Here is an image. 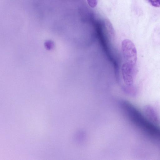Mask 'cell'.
Instances as JSON below:
<instances>
[{"mask_svg":"<svg viewBox=\"0 0 160 160\" xmlns=\"http://www.w3.org/2000/svg\"><path fill=\"white\" fill-rule=\"evenodd\" d=\"M122 52L124 62L134 66L137 60V52L134 43L129 39H125L122 42Z\"/></svg>","mask_w":160,"mask_h":160,"instance_id":"cell-1","label":"cell"},{"mask_svg":"<svg viewBox=\"0 0 160 160\" xmlns=\"http://www.w3.org/2000/svg\"><path fill=\"white\" fill-rule=\"evenodd\" d=\"M133 67L124 62L122 67V77L125 84L128 86H131L133 83Z\"/></svg>","mask_w":160,"mask_h":160,"instance_id":"cell-2","label":"cell"},{"mask_svg":"<svg viewBox=\"0 0 160 160\" xmlns=\"http://www.w3.org/2000/svg\"><path fill=\"white\" fill-rule=\"evenodd\" d=\"M143 111L146 118L155 125L160 123V117L154 108L152 106L147 105L143 108Z\"/></svg>","mask_w":160,"mask_h":160,"instance_id":"cell-3","label":"cell"},{"mask_svg":"<svg viewBox=\"0 0 160 160\" xmlns=\"http://www.w3.org/2000/svg\"><path fill=\"white\" fill-rule=\"evenodd\" d=\"M153 6L155 7H160V0H147Z\"/></svg>","mask_w":160,"mask_h":160,"instance_id":"cell-4","label":"cell"},{"mask_svg":"<svg viewBox=\"0 0 160 160\" xmlns=\"http://www.w3.org/2000/svg\"><path fill=\"white\" fill-rule=\"evenodd\" d=\"M98 1V0H87L88 4L92 8L96 7Z\"/></svg>","mask_w":160,"mask_h":160,"instance_id":"cell-5","label":"cell"}]
</instances>
